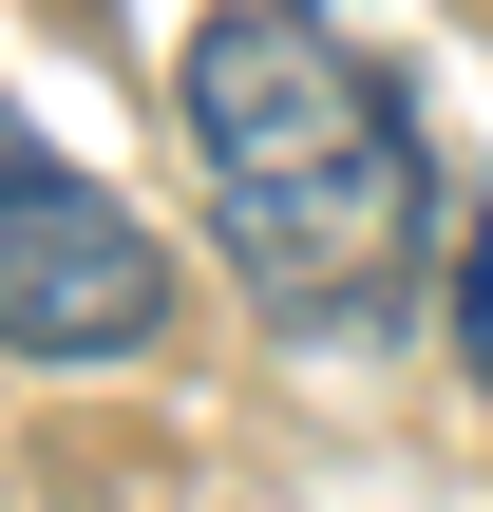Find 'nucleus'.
<instances>
[{
	"label": "nucleus",
	"mask_w": 493,
	"mask_h": 512,
	"mask_svg": "<svg viewBox=\"0 0 493 512\" xmlns=\"http://www.w3.org/2000/svg\"><path fill=\"white\" fill-rule=\"evenodd\" d=\"M171 114H190V171L228 209V266L266 323H399L418 247L456 228L437 209V152H418V95L323 19V0H209L190 57H171Z\"/></svg>",
	"instance_id": "f257e3e1"
},
{
	"label": "nucleus",
	"mask_w": 493,
	"mask_h": 512,
	"mask_svg": "<svg viewBox=\"0 0 493 512\" xmlns=\"http://www.w3.org/2000/svg\"><path fill=\"white\" fill-rule=\"evenodd\" d=\"M0 342L19 361H152L171 342V247L0 114Z\"/></svg>",
	"instance_id": "f03ea898"
}]
</instances>
